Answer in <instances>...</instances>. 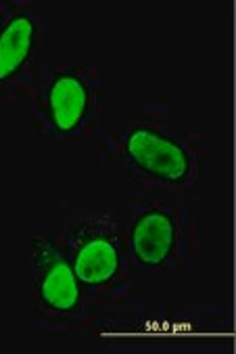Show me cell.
<instances>
[{"instance_id": "6da1fadb", "label": "cell", "mask_w": 236, "mask_h": 354, "mask_svg": "<svg viewBox=\"0 0 236 354\" xmlns=\"http://www.w3.org/2000/svg\"><path fill=\"white\" fill-rule=\"evenodd\" d=\"M101 168L121 170L134 185L201 191V138L176 130L164 103H136L130 122L101 136Z\"/></svg>"}, {"instance_id": "7a4b0ae2", "label": "cell", "mask_w": 236, "mask_h": 354, "mask_svg": "<svg viewBox=\"0 0 236 354\" xmlns=\"http://www.w3.org/2000/svg\"><path fill=\"white\" fill-rule=\"evenodd\" d=\"M55 237L99 306L126 304L134 298L136 264L113 205L105 201L65 205Z\"/></svg>"}, {"instance_id": "3957f363", "label": "cell", "mask_w": 236, "mask_h": 354, "mask_svg": "<svg viewBox=\"0 0 236 354\" xmlns=\"http://www.w3.org/2000/svg\"><path fill=\"white\" fill-rule=\"evenodd\" d=\"M126 233L136 268H195L203 233L201 191L134 185Z\"/></svg>"}, {"instance_id": "277c9868", "label": "cell", "mask_w": 236, "mask_h": 354, "mask_svg": "<svg viewBox=\"0 0 236 354\" xmlns=\"http://www.w3.org/2000/svg\"><path fill=\"white\" fill-rule=\"evenodd\" d=\"M121 319L107 321L105 350L121 352H184L201 350L222 335H230L232 306L197 302H126Z\"/></svg>"}, {"instance_id": "5b68a950", "label": "cell", "mask_w": 236, "mask_h": 354, "mask_svg": "<svg viewBox=\"0 0 236 354\" xmlns=\"http://www.w3.org/2000/svg\"><path fill=\"white\" fill-rule=\"evenodd\" d=\"M32 327L44 335H80L95 329L101 310L77 279L55 233L32 239Z\"/></svg>"}, {"instance_id": "8992f818", "label": "cell", "mask_w": 236, "mask_h": 354, "mask_svg": "<svg viewBox=\"0 0 236 354\" xmlns=\"http://www.w3.org/2000/svg\"><path fill=\"white\" fill-rule=\"evenodd\" d=\"M32 132L77 138L99 134L103 113V74L88 65H42L28 99Z\"/></svg>"}, {"instance_id": "52a82bcc", "label": "cell", "mask_w": 236, "mask_h": 354, "mask_svg": "<svg viewBox=\"0 0 236 354\" xmlns=\"http://www.w3.org/2000/svg\"><path fill=\"white\" fill-rule=\"evenodd\" d=\"M46 21L36 3H0V103H28L44 48Z\"/></svg>"}, {"instance_id": "ba28073f", "label": "cell", "mask_w": 236, "mask_h": 354, "mask_svg": "<svg viewBox=\"0 0 236 354\" xmlns=\"http://www.w3.org/2000/svg\"><path fill=\"white\" fill-rule=\"evenodd\" d=\"M0 260H3V258H0Z\"/></svg>"}]
</instances>
